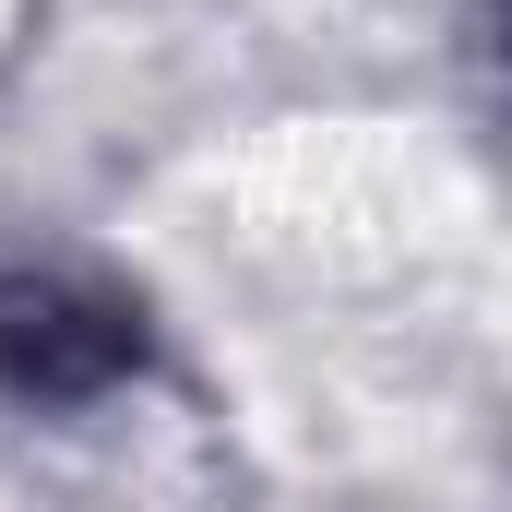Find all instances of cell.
<instances>
[{
    "label": "cell",
    "instance_id": "obj_1",
    "mask_svg": "<svg viewBox=\"0 0 512 512\" xmlns=\"http://www.w3.org/2000/svg\"><path fill=\"white\" fill-rule=\"evenodd\" d=\"M131 334L108 310H72V298H0V370L24 393H96L120 382Z\"/></svg>",
    "mask_w": 512,
    "mask_h": 512
}]
</instances>
